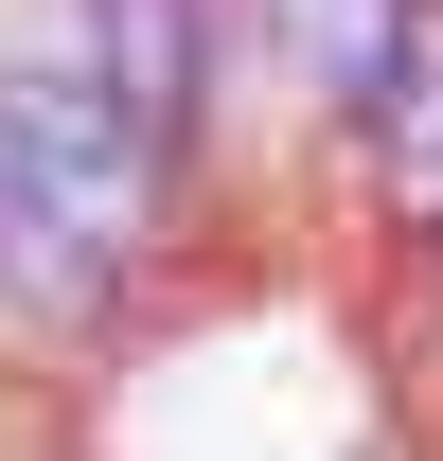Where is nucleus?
<instances>
[{
    "instance_id": "7ed1b4c3",
    "label": "nucleus",
    "mask_w": 443,
    "mask_h": 461,
    "mask_svg": "<svg viewBox=\"0 0 443 461\" xmlns=\"http://www.w3.org/2000/svg\"><path fill=\"white\" fill-rule=\"evenodd\" d=\"M337 160L373 177V213L443 267V0H408V36H390V89L355 107V142H337Z\"/></svg>"
},
{
    "instance_id": "20e7f679",
    "label": "nucleus",
    "mask_w": 443,
    "mask_h": 461,
    "mask_svg": "<svg viewBox=\"0 0 443 461\" xmlns=\"http://www.w3.org/2000/svg\"><path fill=\"white\" fill-rule=\"evenodd\" d=\"M390 36H408V0H231V54H267L284 107L337 124V142H355V107L390 89Z\"/></svg>"
},
{
    "instance_id": "f03ea898",
    "label": "nucleus",
    "mask_w": 443,
    "mask_h": 461,
    "mask_svg": "<svg viewBox=\"0 0 443 461\" xmlns=\"http://www.w3.org/2000/svg\"><path fill=\"white\" fill-rule=\"evenodd\" d=\"M54 36H71V71L107 89V124L142 142V177L195 195L213 107H231V0H54Z\"/></svg>"
},
{
    "instance_id": "f257e3e1",
    "label": "nucleus",
    "mask_w": 443,
    "mask_h": 461,
    "mask_svg": "<svg viewBox=\"0 0 443 461\" xmlns=\"http://www.w3.org/2000/svg\"><path fill=\"white\" fill-rule=\"evenodd\" d=\"M0 177H18L107 285H142V267L177 249V195L142 177V142L107 124V89L71 71V36H18V54H0Z\"/></svg>"
}]
</instances>
